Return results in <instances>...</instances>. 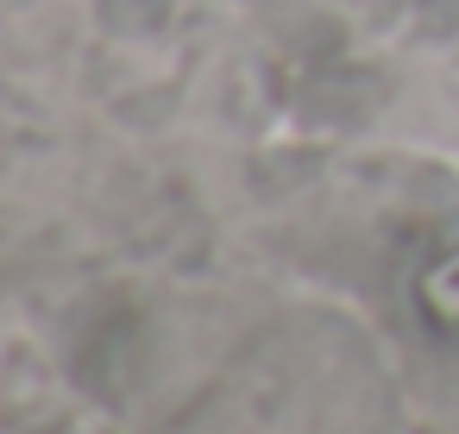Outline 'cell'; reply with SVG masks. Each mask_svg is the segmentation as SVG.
<instances>
[{
    "label": "cell",
    "instance_id": "1",
    "mask_svg": "<svg viewBox=\"0 0 459 434\" xmlns=\"http://www.w3.org/2000/svg\"><path fill=\"white\" fill-rule=\"evenodd\" d=\"M415 296H421L428 321H440V327H459V246H453V252H440V258L421 271Z\"/></svg>",
    "mask_w": 459,
    "mask_h": 434
}]
</instances>
